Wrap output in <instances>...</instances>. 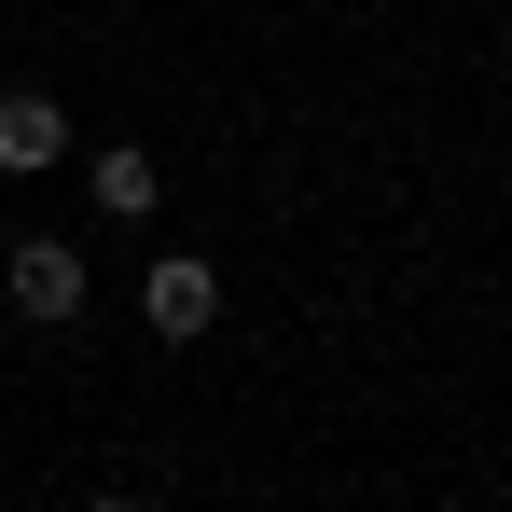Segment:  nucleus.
I'll list each match as a JSON object with an SVG mask.
<instances>
[{
  "instance_id": "obj_3",
  "label": "nucleus",
  "mask_w": 512,
  "mask_h": 512,
  "mask_svg": "<svg viewBox=\"0 0 512 512\" xmlns=\"http://www.w3.org/2000/svg\"><path fill=\"white\" fill-rule=\"evenodd\" d=\"M42 167H70V111L42 84H0V180H42Z\"/></svg>"
},
{
  "instance_id": "obj_1",
  "label": "nucleus",
  "mask_w": 512,
  "mask_h": 512,
  "mask_svg": "<svg viewBox=\"0 0 512 512\" xmlns=\"http://www.w3.org/2000/svg\"><path fill=\"white\" fill-rule=\"evenodd\" d=\"M0 291H14V305H28L42 333H70L97 277H84V250H70V236H0Z\"/></svg>"
},
{
  "instance_id": "obj_2",
  "label": "nucleus",
  "mask_w": 512,
  "mask_h": 512,
  "mask_svg": "<svg viewBox=\"0 0 512 512\" xmlns=\"http://www.w3.org/2000/svg\"><path fill=\"white\" fill-rule=\"evenodd\" d=\"M139 319H153V346H208L222 333V277H208L194 250H167L153 277H139Z\"/></svg>"
},
{
  "instance_id": "obj_4",
  "label": "nucleus",
  "mask_w": 512,
  "mask_h": 512,
  "mask_svg": "<svg viewBox=\"0 0 512 512\" xmlns=\"http://www.w3.org/2000/svg\"><path fill=\"white\" fill-rule=\"evenodd\" d=\"M84 194L111 208V222H153V208H167V180H153V153H139V139H111V153H84Z\"/></svg>"
}]
</instances>
